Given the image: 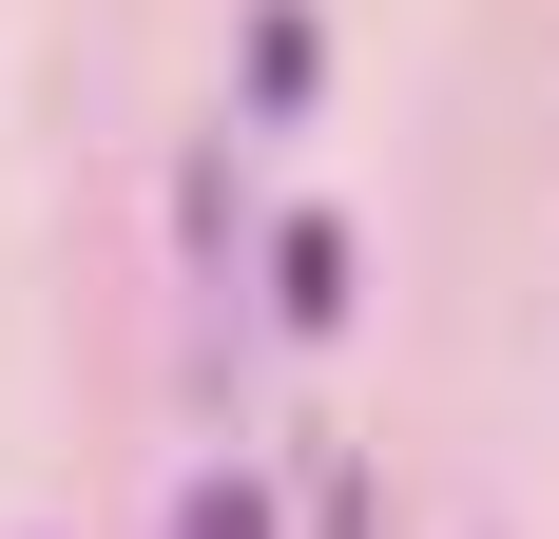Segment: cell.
Returning a JSON list of instances; mask_svg holds the SVG:
<instances>
[{"instance_id": "obj_1", "label": "cell", "mask_w": 559, "mask_h": 539, "mask_svg": "<svg viewBox=\"0 0 559 539\" xmlns=\"http://www.w3.org/2000/svg\"><path fill=\"white\" fill-rule=\"evenodd\" d=\"M271 309H289V327H347V231H329V213L271 231Z\"/></svg>"}, {"instance_id": "obj_2", "label": "cell", "mask_w": 559, "mask_h": 539, "mask_svg": "<svg viewBox=\"0 0 559 539\" xmlns=\"http://www.w3.org/2000/svg\"><path fill=\"white\" fill-rule=\"evenodd\" d=\"M174 539H271V501H251V482H193V501H174Z\"/></svg>"}]
</instances>
